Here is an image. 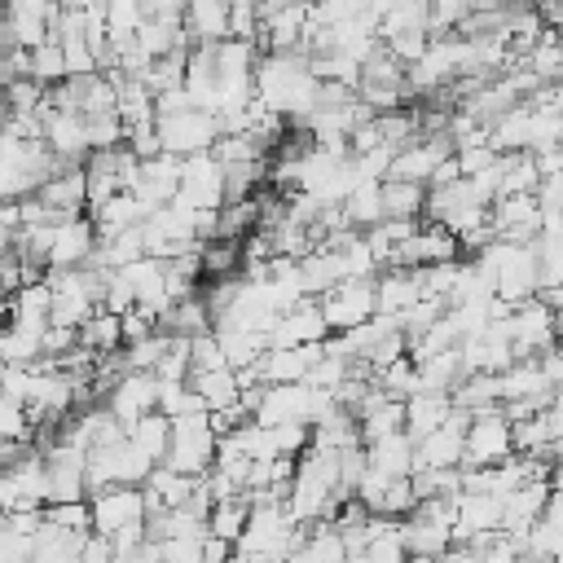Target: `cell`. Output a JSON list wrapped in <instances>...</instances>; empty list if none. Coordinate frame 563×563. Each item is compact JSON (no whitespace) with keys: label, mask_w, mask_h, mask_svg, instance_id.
Listing matches in <instances>:
<instances>
[{"label":"cell","mask_w":563,"mask_h":563,"mask_svg":"<svg viewBox=\"0 0 563 563\" xmlns=\"http://www.w3.org/2000/svg\"><path fill=\"white\" fill-rule=\"evenodd\" d=\"M317 88L321 79L312 75V53L308 48H282V53H260L255 62V97L286 114V119H308L317 110Z\"/></svg>","instance_id":"1"},{"label":"cell","mask_w":563,"mask_h":563,"mask_svg":"<svg viewBox=\"0 0 563 563\" xmlns=\"http://www.w3.org/2000/svg\"><path fill=\"white\" fill-rule=\"evenodd\" d=\"M216 449H220V435L211 427V413H185V418H172V440H167L163 466L202 479L216 466Z\"/></svg>","instance_id":"2"},{"label":"cell","mask_w":563,"mask_h":563,"mask_svg":"<svg viewBox=\"0 0 563 563\" xmlns=\"http://www.w3.org/2000/svg\"><path fill=\"white\" fill-rule=\"evenodd\" d=\"M57 0H4L0 4V40L9 48H35L44 40H57Z\"/></svg>","instance_id":"3"},{"label":"cell","mask_w":563,"mask_h":563,"mask_svg":"<svg viewBox=\"0 0 563 563\" xmlns=\"http://www.w3.org/2000/svg\"><path fill=\"white\" fill-rule=\"evenodd\" d=\"M506 457H515V422L506 418V409L493 405V409L471 413L462 466H493V462H506Z\"/></svg>","instance_id":"4"},{"label":"cell","mask_w":563,"mask_h":563,"mask_svg":"<svg viewBox=\"0 0 563 563\" xmlns=\"http://www.w3.org/2000/svg\"><path fill=\"white\" fill-rule=\"evenodd\" d=\"M154 128H158L163 150H167V154H180V158L211 150V145H216V136H220L216 114H211V110H202V106L167 110V114H158V119H154Z\"/></svg>","instance_id":"5"},{"label":"cell","mask_w":563,"mask_h":563,"mask_svg":"<svg viewBox=\"0 0 563 563\" xmlns=\"http://www.w3.org/2000/svg\"><path fill=\"white\" fill-rule=\"evenodd\" d=\"M462 255H466V251H462L457 233L444 229L440 220H427V216H422V224L391 251L387 268H431V264H453V260H462Z\"/></svg>","instance_id":"6"},{"label":"cell","mask_w":563,"mask_h":563,"mask_svg":"<svg viewBox=\"0 0 563 563\" xmlns=\"http://www.w3.org/2000/svg\"><path fill=\"white\" fill-rule=\"evenodd\" d=\"M317 303H321L330 330L343 334V330H352L378 312V290H374V277H347V282L330 286L325 295H317Z\"/></svg>","instance_id":"7"},{"label":"cell","mask_w":563,"mask_h":563,"mask_svg":"<svg viewBox=\"0 0 563 563\" xmlns=\"http://www.w3.org/2000/svg\"><path fill=\"white\" fill-rule=\"evenodd\" d=\"M92 506V532L101 537H114L132 523H145L150 506H145V488L141 484H110V488H97L88 497Z\"/></svg>","instance_id":"8"},{"label":"cell","mask_w":563,"mask_h":563,"mask_svg":"<svg viewBox=\"0 0 563 563\" xmlns=\"http://www.w3.org/2000/svg\"><path fill=\"white\" fill-rule=\"evenodd\" d=\"M185 207L194 211H216L224 207V163L202 150V154H189L185 158V172H180V194H176Z\"/></svg>","instance_id":"9"},{"label":"cell","mask_w":563,"mask_h":563,"mask_svg":"<svg viewBox=\"0 0 563 563\" xmlns=\"http://www.w3.org/2000/svg\"><path fill=\"white\" fill-rule=\"evenodd\" d=\"M541 198L537 194H501L488 211V224L506 242H541Z\"/></svg>","instance_id":"10"},{"label":"cell","mask_w":563,"mask_h":563,"mask_svg":"<svg viewBox=\"0 0 563 563\" xmlns=\"http://www.w3.org/2000/svg\"><path fill=\"white\" fill-rule=\"evenodd\" d=\"M334 330H330V321H325V312H321V303H317V295H303L299 303H290L282 317H277V325L268 330V347H303V343H325Z\"/></svg>","instance_id":"11"},{"label":"cell","mask_w":563,"mask_h":563,"mask_svg":"<svg viewBox=\"0 0 563 563\" xmlns=\"http://www.w3.org/2000/svg\"><path fill=\"white\" fill-rule=\"evenodd\" d=\"M106 409H110L123 427L141 422L145 413L158 409V378H154L150 369H123V374L110 383V391H106Z\"/></svg>","instance_id":"12"},{"label":"cell","mask_w":563,"mask_h":563,"mask_svg":"<svg viewBox=\"0 0 563 563\" xmlns=\"http://www.w3.org/2000/svg\"><path fill=\"white\" fill-rule=\"evenodd\" d=\"M444 158H453V136H449V132H440V136H413L409 145H400V150H396V158H391V172H387V176L431 185V176H435V167H440Z\"/></svg>","instance_id":"13"},{"label":"cell","mask_w":563,"mask_h":563,"mask_svg":"<svg viewBox=\"0 0 563 563\" xmlns=\"http://www.w3.org/2000/svg\"><path fill=\"white\" fill-rule=\"evenodd\" d=\"M97 224L92 216H66L53 224V255H48V268H79L92 260L97 251Z\"/></svg>","instance_id":"14"},{"label":"cell","mask_w":563,"mask_h":563,"mask_svg":"<svg viewBox=\"0 0 563 563\" xmlns=\"http://www.w3.org/2000/svg\"><path fill=\"white\" fill-rule=\"evenodd\" d=\"M44 145L62 163L79 167L92 154V145H88V119L75 114V110H44Z\"/></svg>","instance_id":"15"},{"label":"cell","mask_w":563,"mask_h":563,"mask_svg":"<svg viewBox=\"0 0 563 563\" xmlns=\"http://www.w3.org/2000/svg\"><path fill=\"white\" fill-rule=\"evenodd\" d=\"M40 202L53 211V224L57 220H66V216H88V176H84V163L79 167H62V172H53L40 189Z\"/></svg>","instance_id":"16"},{"label":"cell","mask_w":563,"mask_h":563,"mask_svg":"<svg viewBox=\"0 0 563 563\" xmlns=\"http://www.w3.org/2000/svg\"><path fill=\"white\" fill-rule=\"evenodd\" d=\"M180 172H185V158L163 150V154H154V158L141 163V180H136L132 194L154 211V207H163V202H172L180 194Z\"/></svg>","instance_id":"17"},{"label":"cell","mask_w":563,"mask_h":563,"mask_svg":"<svg viewBox=\"0 0 563 563\" xmlns=\"http://www.w3.org/2000/svg\"><path fill=\"white\" fill-rule=\"evenodd\" d=\"M325 343H303V347H268L260 361H255V374L260 383H308L317 356H321Z\"/></svg>","instance_id":"18"},{"label":"cell","mask_w":563,"mask_h":563,"mask_svg":"<svg viewBox=\"0 0 563 563\" xmlns=\"http://www.w3.org/2000/svg\"><path fill=\"white\" fill-rule=\"evenodd\" d=\"M501 532V497L493 493H462L457 497V519H453V541H471V537H488Z\"/></svg>","instance_id":"19"},{"label":"cell","mask_w":563,"mask_h":563,"mask_svg":"<svg viewBox=\"0 0 563 563\" xmlns=\"http://www.w3.org/2000/svg\"><path fill=\"white\" fill-rule=\"evenodd\" d=\"M180 22L194 44H220L233 35V4L229 0H185Z\"/></svg>","instance_id":"20"},{"label":"cell","mask_w":563,"mask_h":563,"mask_svg":"<svg viewBox=\"0 0 563 563\" xmlns=\"http://www.w3.org/2000/svg\"><path fill=\"white\" fill-rule=\"evenodd\" d=\"M400 541H405V554H444L453 545V523L449 519H435L427 510H413L409 519H400Z\"/></svg>","instance_id":"21"},{"label":"cell","mask_w":563,"mask_h":563,"mask_svg":"<svg viewBox=\"0 0 563 563\" xmlns=\"http://www.w3.org/2000/svg\"><path fill=\"white\" fill-rule=\"evenodd\" d=\"M374 290H378V312L400 317L405 308H413L422 299V273L418 268H378Z\"/></svg>","instance_id":"22"},{"label":"cell","mask_w":563,"mask_h":563,"mask_svg":"<svg viewBox=\"0 0 563 563\" xmlns=\"http://www.w3.org/2000/svg\"><path fill=\"white\" fill-rule=\"evenodd\" d=\"M449 413H453V396L449 391H413L405 400V435L409 440H422L435 427H444Z\"/></svg>","instance_id":"23"},{"label":"cell","mask_w":563,"mask_h":563,"mask_svg":"<svg viewBox=\"0 0 563 563\" xmlns=\"http://www.w3.org/2000/svg\"><path fill=\"white\" fill-rule=\"evenodd\" d=\"M158 330H167V334H180V339H198V334L216 330V317H211V308H207L202 290H194V295L176 299V303H172V308L158 317Z\"/></svg>","instance_id":"24"},{"label":"cell","mask_w":563,"mask_h":563,"mask_svg":"<svg viewBox=\"0 0 563 563\" xmlns=\"http://www.w3.org/2000/svg\"><path fill=\"white\" fill-rule=\"evenodd\" d=\"M189 383H194V391L202 396L207 413H224V409H233V405L242 400L238 369H229V365H220V369H189Z\"/></svg>","instance_id":"25"},{"label":"cell","mask_w":563,"mask_h":563,"mask_svg":"<svg viewBox=\"0 0 563 563\" xmlns=\"http://www.w3.org/2000/svg\"><path fill=\"white\" fill-rule=\"evenodd\" d=\"M92 216V224H97V238H114V233H123V229H132V224H141L145 216H150V207L132 194V189H123V194H114V198H106L97 211H88Z\"/></svg>","instance_id":"26"},{"label":"cell","mask_w":563,"mask_h":563,"mask_svg":"<svg viewBox=\"0 0 563 563\" xmlns=\"http://www.w3.org/2000/svg\"><path fill=\"white\" fill-rule=\"evenodd\" d=\"M198 484H202V479L180 475V471H172V466H163V462H158L141 488H145V506H150V510H163V506H185V501L194 497V488H198Z\"/></svg>","instance_id":"27"},{"label":"cell","mask_w":563,"mask_h":563,"mask_svg":"<svg viewBox=\"0 0 563 563\" xmlns=\"http://www.w3.org/2000/svg\"><path fill=\"white\" fill-rule=\"evenodd\" d=\"M378 13V40L396 31H431V0H374Z\"/></svg>","instance_id":"28"},{"label":"cell","mask_w":563,"mask_h":563,"mask_svg":"<svg viewBox=\"0 0 563 563\" xmlns=\"http://www.w3.org/2000/svg\"><path fill=\"white\" fill-rule=\"evenodd\" d=\"M427 216V185L422 180H383V220H422Z\"/></svg>","instance_id":"29"},{"label":"cell","mask_w":563,"mask_h":563,"mask_svg":"<svg viewBox=\"0 0 563 563\" xmlns=\"http://www.w3.org/2000/svg\"><path fill=\"white\" fill-rule=\"evenodd\" d=\"M347 559V545L339 537L334 523H308V537L299 541V550L286 559V563H343Z\"/></svg>","instance_id":"30"},{"label":"cell","mask_w":563,"mask_h":563,"mask_svg":"<svg viewBox=\"0 0 563 563\" xmlns=\"http://www.w3.org/2000/svg\"><path fill=\"white\" fill-rule=\"evenodd\" d=\"M216 339H220V352H224L229 369H251L268 352V339L255 334V330H242V325H216Z\"/></svg>","instance_id":"31"},{"label":"cell","mask_w":563,"mask_h":563,"mask_svg":"<svg viewBox=\"0 0 563 563\" xmlns=\"http://www.w3.org/2000/svg\"><path fill=\"white\" fill-rule=\"evenodd\" d=\"M365 457H369L374 471H383V475H391V479H396V475H413V440H409L405 431L365 444Z\"/></svg>","instance_id":"32"},{"label":"cell","mask_w":563,"mask_h":563,"mask_svg":"<svg viewBox=\"0 0 563 563\" xmlns=\"http://www.w3.org/2000/svg\"><path fill=\"white\" fill-rule=\"evenodd\" d=\"M141 255H150L145 251V233H141V224H132V229H123L114 238H101L88 264H97V268H123V264H132Z\"/></svg>","instance_id":"33"},{"label":"cell","mask_w":563,"mask_h":563,"mask_svg":"<svg viewBox=\"0 0 563 563\" xmlns=\"http://www.w3.org/2000/svg\"><path fill=\"white\" fill-rule=\"evenodd\" d=\"M79 347L106 356V352H119L123 347V317L110 312V308H97L84 325H79Z\"/></svg>","instance_id":"34"},{"label":"cell","mask_w":563,"mask_h":563,"mask_svg":"<svg viewBox=\"0 0 563 563\" xmlns=\"http://www.w3.org/2000/svg\"><path fill=\"white\" fill-rule=\"evenodd\" d=\"M343 211H347V224L352 229H369V224H378L383 220V180H356L352 185V194L343 198Z\"/></svg>","instance_id":"35"},{"label":"cell","mask_w":563,"mask_h":563,"mask_svg":"<svg viewBox=\"0 0 563 563\" xmlns=\"http://www.w3.org/2000/svg\"><path fill=\"white\" fill-rule=\"evenodd\" d=\"M128 440H132L150 462H163L167 440H172V418L154 409V413H145L141 422H132V427H128Z\"/></svg>","instance_id":"36"},{"label":"cell","mask_w":563,"mask_h":563,"mask_svg":"<svg viewBox=\"0 0 563 563\" xmlns=\"http://www.w3.org/2000/svg\"><path fill=\"white\" fill-rule=\"evenodd\" d=\"M238 273H242V242H229V238L202 242V282H211V277H238Z\"/></svg>","instance_id":"37"},{"label":"cell","mask_w":563,"mask_h":563,"mask_svg":"<svg viewBox=\"0 0 563 563\" xmlns=\"http://www.w3.org/2000/svg\"><path fill=\"white\" fill-rule=\"evenodd\" d=\"M246 519H251V497H224V501H216V506H211L207 532H216V537H224V541H233V545H238V537H242Z\"/></svg>","instance_id":"38"},{"label":"cell","mask_w":563,"mask_h":563,"mask_svg":"<svg viewBox=\"0 0 563 563\" xmlns=\"http://www.w3.org/2000/svg\"><path fill=\"white\" fill-rule=\"evenodd\" d=\"M158 413L167 418H185V413H207L202 396L194 391V383H158Z\"/></svg>","instance_id":"39"},{"label":"cell","mask_w":563,"mask_h":563,"mask_svg":"<svg viewBox=\"0 0 563 563\" xmlns=\"http://www.w3.org/2000/svg\"><path fill=\"white\" fill-rule=\"evenodd\" d=\"M167 347H172V334H167V330H154V334L136 339V343H123V365H128V369H150V374H154V365L163 361Z\"/></svg>","instance_id":"40"},{"label":"cell","mask_w":563,"mask_h":563,"mask_svg":"<svg viewBox=\"0 0 563 563\" xmlns=\"http://www.w3.org/2000/svg\"><path fill=\"white\" fill-rule=\"evenodd\" d=\"M31 75H35L40 84H48V88L66 79V53H62L57 40H44V44L31 48Z\"/></svg>","instance_id":"41"},{"label":"cell","mask_w":563,"mask_h":563,"mask_svg":"<svg viewBox=\"0 0 563 563\" xmlns=\"http://www.w3.org/2000/svg\"><path fill=\"white\" fill-rule=\"evenodd\" d=\"M44 523L62 528V532H92V506L84 501H53L44 506Z\"/></svg>","instance_id":"42"},{"label":"cell","mask_w":563,"mask_h":563,"mask_svg":"<svg viewBox=\"0 0 563 563\" xmlns=\"http://www.w3.org/2000/svg\"><path fill=\"white\" fill-rule=\"evenodd\" d=\"M88 145L92 150H114V145H128V123L119 110H106V114H92L88 119Z\"/></svg>","instance_id":"43"},{"label":"cell","mask_w":563,"mask_h":563,"mask_svg":"<svg viewBox=\"0 0 563 563\" xmlns=\"http://www.w3.org/2000/svg\"><path fill=\"white\" fill-rule=\"evenodd\" d=\"M431 35H435V31H422V26H418V31H396V35H387L383 44H387V48H391V53H396L405 66H409V62H418V57L427 53Z\"/></svg>","instance_id":"44"},{"label":"cell","mask_w":563,"mask_h":563,"mask_svg":"<svg viewBox=\"0 0 563 563\" xmlns=\"http://www.w3.org/2000/svg\"><path fill=\"white\" fill-rule=\"evenodd\" d=\"M189 356H194V369H220V365H229V361H224V352H220L216 330H207V334L189 339Z\"/></svg>","instance_id":"45"},{"label":"cell","mask_w":563,"mask_h":563,"mask_svg":"<svg viewBox=\"0 0 563 563\" xmlns=\"http://www.w3.org/2000/svg\"><path fill=\"white\" fill-rule=\"evenodd\" d=\"M202 537H167V541H158L163 563H202Z\"/></svg>","instance_id":"46"},{"label":"cell","mask_w":563,"mask_h":563,"mask_svg":"<svg viewBox=\"0 0 563 563\" xmlns=\"http://www.w3.org/2000/svg\"><path fill=\"white\" fill-rule=\"evenodd\" d=\"M141 13L154 22H180L185 18V0H141Z\"/></svg>","instance_id":"47"},{"label":"cell","mask_w":563,"mask_h":563,"mask_svg":"<svg viewBox=\"0 0 563 563\" xmlns=\"http://www.w3.org/2000/svg\"><path fill=\"white\" fill-rule=\"evenodd\" d=\"M13 251H18V229H4V224H0V260L13 255Z\"/></svg>","instance_id":"48"},{"label":"cell","mask_w":563,"mask_h":563,"mask_svg":"<svg viewBox=\"0 0 563 563\" xmlns=\"http://www.w3.org/2000/svg\"><path fill=\"white\" fill-rule=\"evenodd\" d=\"M62 9H88V4H97V0H57Z\"/></svg>","instance_id":"49"},{"label":"cell","mask_w":563,"mask_h":563,"mask_svg":"<svg viewBox=\"0 0 563 563\" xmlns=\"http://www.w3.org/2000/svg\"><path fill=\"white\" fill-rule=\"evenodd\" d=\"M0 4H4V0H0Z\"/></svg>","instance_id":"50"}]
</instances>
